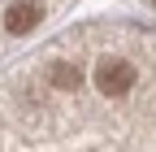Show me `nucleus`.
I'll return each instance as SVG.
<instances>
[{
    "label": "nucleus",
    "mask_w": 156,
    "mask_h": 152,
    "mask_svg": "<svg viewBox=\"0 0 156 152\" xmlns=\"http://www.w3.org/2000/svg\"><path fill=\"white\" fill-rule=\"evenodd\" d=\"M134 83H139V70L130 61H122V56H104V61L95 65V87H100V96H108V100L126 96Z\"/></svg>",
    "instance_id": "1"
},
{
    "label": "nucleus",
    "mask_w": 156,
    "mask_h": 152,
    "mask_svg": "<svg viewBox=\"0 0 156 152\" xmlns=\"http://www.w3.org/2000/svg\"><path fill=\"white\" fill-rule=\"evenodd\" d=\"M39 22H44V9H39L35 0H13L5 9V31L9 35H30Z\"/></svg>",
    "instance_id": "2"
},
{
    "label": "nucleus",
    "mask_w": 156,
    "mask_h": 152,
    "mask_svg": "<svg viewBox=\"0 0 156 152\" xmlns=\"http://www.w3.org/2000/svg\"><path fill=\"white\" fill-rule=\"evenodd\" d=\"M48 83H52L56 91H78V87H83V70H78L74 61H56V65L48 70Z\"/></svg>",
    "instance_id": "3"
}]
</instances>
